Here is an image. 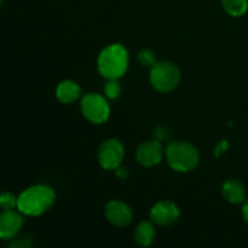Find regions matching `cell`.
Listing matches in <instances>:
<instances>
[{
    "mask_svg": "<svg viewBox=\"0 0 248 248\" xmlns=\"http://www.w3.org/2000/svg\"><path fill=\"white\" fill-rule=\"evenodd\" d=\"M56 200L52 188L44 184L24 189L17 199V211L23 216L36 217L50 210Z\"/></svg>",
    "mask_w": 248,
    "mask_h": 248,
    "instance_id": "6da1fadb",
    "label": "cell"
},
{
    "mask_svg": "<svg viewBox=\"0 0 248 248\" xmlns=\"http://www.w3.org/2000/svg\"><path fill=\"white\" fill-rule=\"evenodd\" d=\"M97 68L106 79H119L128 68V52L121 44H111L101 51Z\"/></svg>",
    "mask_w": 248,
    "mask_h": 248,
    "instance_id": "7a4b0ae2",
    "label": "cell"
},
{
    "mask_svg": "<svg viewBox=\"0 0 248 248\" xmlns=\"http://www.w3.org/2000/svg\"><path fill=\"white\" fill-rule=\"evenodd\" d=\"M167 164L177 172L193 171L200 161L198 149L188 142H172L165 150Z\"/></svg>",
    "mask_w": 248,
    "mask_h": 248,
    "instance_id": "3957f363",
    "label": "cell"
},
{
    "mask_svg": "<svg viewBox=\"0 0 248 248\" xmlns=\"http://www.w3.org/2000/svg\"><path fill=\"white\" fill-rule=\"evenodd\" d=\"M150 84L160 92H171L181 81V70L174 63L169 61L157 62L150 68Z\"/></svg>",
    "mask_w": 248,
    "mask_h": 248,
    "instance_id": "277c9868",
    "label": "cell"
},
{
    "mask_svg": "<svg viewBox=\"0 0 248 248\" xmlns=\"http://www.w3.org/2000/svg\"><path fill=\"white\" fill-rule=\"evenodd\" d=\"M81 113L90 123L103 124L110 115V107L106 97L98 93H87L81 98L80 103Z\"/></svg>",
    "mask_w": 248,
    "mask_h": 248,
    "instance_id": "5b68a950",
    "label": "cell"
},
{
    "mask_svg": "<svg viewBox=\"0 0 248 248\" xmlns=\"http://www.w3.org/2000/svg\"><path fill=\"white\" fill-rule=\"evenodd\" d=\"M125 157V148L118 140H107L99 147L97 159L102 169L108 171H115Z\"/></svg>",
    "mask_w": 248,
    "mask_h": 248,
    "instance_id": "8992f818",
    "label": "cell"
},
{
    "mask_svg": "<svg viewBox=\"0 0 248 248\" xmlns=\"http://www.w3.org/2000/svg\"><path fill=\"white\" fill-rule=\"evenodd\" d=\"M179 216L181 211L172 201H159L150 210V220L160 227L173 224L178 220Z\"/></svg>",
    "mask_w": 248,
    "mask_h": 248,
    "instance_id": "52a82bcc",
    "label": "cell"
},
{
    "mask_svg": "<svg viewBox=\"0 0 248 248\" xmlns=\"http://www.w3.org/2000/svg\"><path fill=\"white\" fill-rule=\"evenodd\" d=\"M104 213H106V217L109 223L118 228L130 225L133 218V213L130 206L119 200L109 201L104 208Z\"/></svg>",
    "mask_w": 248,
    "mask_h": 248,
    "instance_id": "ba28073f",
    "label": "cell"
},
{
    "mask_svg": "<svg viewBox=\"0 0 248 248\" xmlns=\"http://www.w3.org/2000/svg\"><path fill=\"white\" fill-rule=\"evenodd\" d=\"M18 211L0 212V240H14L23 227V217Z\"/></svg>",
    "mask_w": 248,
    "mask_h": 248,
    "instance_id": "9c48e42d",
    "label": "cell"
},
{
    "mask_svg": "<svg viewBox=\"0 0 248 248\" xmlns=\"http://www.w3.org/2000/svg\"><path fill=\"white\" fill-rule=\"evenodd\" d=\"M164 148L159 140L143 142L137 149V161L144 167L156 166L164 157Z\"/></svg>",
    "mask_w": 248,
    "mask_h": 248,
    "instance_id": "30bf717a",
    "label": "cell"
},
{
    "mask_svg": "<svg viewBox=\"0 0 248 248\" xmlns=\"http://www.w3.org/2000/svg\"><path fill=\"white\" fill-rule=\"evenodd\" d=\"M222 194L225 200L234 205H240L246 201V188L237 179H228L222 186Z\"/></svg>",
    "mask_w": 248,
    "mask_h": 248,
    "instance_id": "8fae6325",
    "label": "cell"
},
{
    "mask_svg": "<svg viewBox=\"0 0 248 248\" xmlns=\"http://www.w3.org/2000/svg\"><path fill=\"white\" fill-rule=\"evenodd\" d=\"M56 97L58 98V101L64 104L74 103L81 97V89L77 82L72 81V80H64L58 84L57 89H56Z\"/></svg>",
    "mask_w": 248,
    "mask_h": 248,
    "instance_id": "7c38bea8",
    "label": "cell"
},
{
    "mask_svg": "<svg viewBox=\"0 0 248 248\" xmlns=\"http://www.w3.org/2000/svg\"><path fill=\"white\" fill-rule=\"evenodd\" d=\"M155 239V228L154 223L144 222L140 223L135 230V241L140 247H149Z\"/></svg>",
    "mask_w": 248,
    "mask_h": 248,
    "instance_id": "4fadbf2b",
    "label": "cell"
},
{
    "mask_svg": "<svg viewBox=\"0 0 248 248\" xmlns=\"http://www.w3.org/2000/svg\"><path fill=\"white\" fill-rule=\"evenodd\" d=\"M222 6L232 17L244 16L248 10V0H222Z\"/></svg>",
    "mask_w": 248,
    "mask_h": 248,
    "instance_id": "5bb4252c",
    "label": "cell"
},
{
    "mask_svg": "<svg viewBox=\"0 0 248 248\" xmlns=\"http://www.w3.org/2000/svg\"><path fill=\"white\" fill-rule=\"evenodd\" d=\"M17 199H18V196L10 193V191H2V193H0V210L1 211L17 210Z\"/></svg>",
    "mask_w": 248,
    "mask_h": 248,
    "instance_id": "9a60e30c",
    "label": "cell"
},
{
    "mask_svg": "<svg viewBox=\"0 0 248 248\" xmlns=\"http://www.w3.org/2000/svg\"><path fill=\"white\" fill-rule=\"evenodd\" d=\"M137 58L138 62L145 68H153L157 63L156 56H155V53L153 52L152 50H149V48H143V50H140V52H138Z\"/></svg>",
    "mask_w": 248,
    "mask_h": 248,
    "instance_id": "2e32d148",
    "label": "cell"
},
{
    "mask_svg": "<svg viewBox=\"0 0 248 248\" xmlns=\"http://www.w3.org/2000/svg\"><path fill=\"white\" fill-rule=\"evenodd\" d=\"M104 94L109 99H116L121 94V86L118 79H109L104 86Z\"/></svg>",
    "mask_w": 248,
    "mask_h": 248,
    "instance_id": "e0dca14e",
    "label": "cell"
},
{
    "mask_svg": "<svg viewBox=\"0 0 248 248\" xmlns=\"http://www.w3.org/2000/svg\"><path fill=\"white\" fill-rule=\"evenodd\" d=\"M31 242L29 241V239H18L12 241L9 245V248H31Z\"/></svg>",
    "mask_w": 248,
    "mask_h": 248,
    "instance_id": "ac0fdd59",
    "label": "cell"
},
{
    "mask_svg": "<svg viewBox=\"0 0 248 248\" xmlns=\"http://www.w3.org/2000/svg\"><path fill=\"white\" fill-rule=\"evenodd\" d=\"M228 148H229V144H228L227 140H222V142H219L217 144V147H216L215 149V155L216 156H220V155L224 154L225 152L228 150Z\"/></svg>",
    "mask_w": 248,
    "mask_h": 248,
    "instance_id": "d6986e66",
    "label": "cell"
},
{
    "mask_svg": "<svg viewBox=\"0 0 248 248\" xmlns=\"http://www.w3.org/2000/svg\"><path fill=\"white\" fill-rule=\"evenodd\" d=\"M115 174L116 176H118V178H120V179H125V178H127L128 177V169L127 167H125V166H119L118 169L115 170Z\"/></svg>",
    "mask_w": 248,
    "mask_h": 248,
    "instance_id": "ffe728a7",
    "label": "cell"
},
{
    "mask_svg": "<svg viewBox=\"0 0 248 248\" xmlns=\"http://www.w3.org/2000/svg\"><path fill=\"white\" fill-rule=\"evenodd\" d=\"M242 216H244L245 220L248 223V200L244 202V207H242Z\"/></svg>",
    "mask_w": 248,
    "mask_h": 248,
    "instance_id": "44dd1931",
    "label": "cell"
},
{
    "mask_svg": "<svg viewBox=\"0 0 248 248\" xmlns=\"http://www.w3.org/2000/svg\"><path fill=\"white\" fill-rule=\"evenodd\" d=\"M1 1H2V0H0V5H1Z\"/></svg>",
    "mask_w": 248,
    "mask_h": 248,
    "instance_id": "7402d4cb",
    "label": "cell"
}]
</instances>
